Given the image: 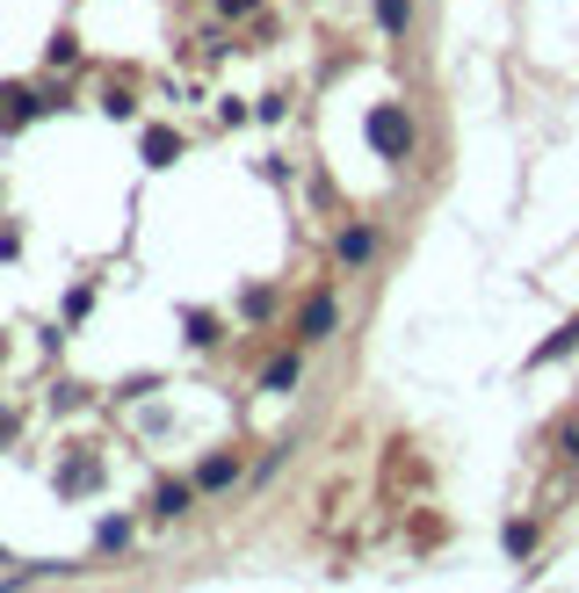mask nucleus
Instances as JSON below:
<instances>
[{
	"instance_id": "nucleus-1",
	"label": "nucleus",
	"mask_w": 579,
	"mask_h": 593,
	"mask_svg": "<svg viewBox=\"0 0 579 593\" xmlns=\"http://www.w3.org/2000/svg\"><path fill=\"white\" fill-rule=\"evenodd\" d=\"M369 138H377V153L399 159V153H405V138H413V123H405L399 109H377V116H369Z\"/></svg>"
},
{
	"instance_id": "nucleus-2",
	"label": "nucleus",
	"mask_w": 579,
	"mask_h": 593,
	"mask_svg": "<svg viewBox=\"0 0 579 593\" xmlns=\"http://www.w3.org/2000/svg\"><path fill=\"white\" fill-rule=\"evenodd\" d=\"M572 348H579V318L558 333V340H544V348H536V362H558V355H572Z\"/></svg>"
},
{
	"instance_id": "nucleus-3",
	"label": "nucleus",
	"mask_w": 579,
	"mask_h": 593,
	"mask_svg": "<svg viewBox=\"0 0 579 593\" xmlns=\"http://www.w3.org/2000/svg\"><path fill=\"white\" fill-rule=\"evenodd\" d=\"M369 246H377L369 232H341V261H369Z\"/></svg>"
},
{
	"instance_id": "nucleus-4",
	"label": "nucleus",
	"mask_w": 579,
	"mask_h": 593,
	"mask_svg": "<svg viewBox=\"0 0 579 593\" xmlns=\"http://www.w3.org/2000/svg\"><path fill=\"white\" fill-rule=\"evenodd\" d=\"M304 326H312V333H326V326H334V296H319L312 312H304Z\"/></svg>"
},
{
	"instance_id": "nucleus-5",
	"label": "nucleus",
	"mask_w": 579,
	"mask_h": 593,
	"mask_svg": "<svg viewBox=\"0 0 579 593\" xmlns=\"http://www.w3.org/2000/svg\"><path fill=\"white\" fill-rule=\"evenodd\" d=\"M558 441H565V456L579 463V419H565V427H558Z\"/></svg>"
}]
</instances>
